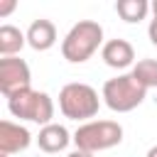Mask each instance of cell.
Instances as JSON below:
<instances>
[{
  "label": "cell",
  "instance_id": "16",
  "mask_svg": "<svg viewBox=\"0 0 157 157\" xmlns=\"http://www.w3.org/2000/svg\"><path fill=\"white\" fill-rule=\"evenodd\" d=\"M66 157H93L91 152H83V150H74V152H69Z\"/></svg>",
  "mask_w": 157,
  "mask_h": 157
},
{
  "label": "cell",
  "instance_id": "10",
  "mask_svg": "<svg viewBox=\"0 0 157 157\" xmlns=\"http://www.w3.org/2000/svg\"><path fill=\"white\" fill-rule=\"evenodd\" d=\"M25 34H27V44H29L34 52H47V49H52V47L56 44V27H54V22L47 20V17L34 20V22L27 27Z\"/></svg>",
  "mask_w": 157,
  "mask_h": 157
},
{
  "label": "cell",
  "instance_id": "6",
  "mask_svg": "<svg viewBox=\"0 0 157 157\" xmlns=\"http://www.w3.org/2000/svg\"><path fill=\"white\" fill-rule=\"evenodd\" d=\"M32 74L25 59L20 56H2L0 59V93L5 98L32 88Z\"/></svg>",
  "mask_w": 157,
  "mask_h": 157
},
{
  "label": "cell",
  "instance_id": "5",
  "mask_svg": "<svg viewBox=\"0 0 157 157\" xmlns=\"http://www.w3.org/2000/svg\"><path fill=\"white\" fill-rule=\"evenodd\" d=\"M7 110L20 120H29V123H37L44 128L54 118V101L44 91L27 88V91H20L7 98Z\"/></svg>",
  "mask_w": 157,
  "mask_h": 157
},
{
  "label": "cell",
  "instance_id": "4",
  "mask_svg": "<svg viewBox=\"0 0 157 157\" xmlns=\"http://www.w3.org/2000/svg\"><path fill=\"white\" fill-rule=\"evenodd\" d=\"M120 142H123V128L118 120H88V123H81L74 132L76 150H83L91 155L101 150H110Z\"/></svg>",
  "mask_w": 157,
  "mask_h": 157
},
{
  "label": "cell",
  "instance_id": "9",
  "mask_svg": "<svg viewBox=\"0 0 157 157\" xmlns=\"http://www.w3.org/2000/svg\"><path fill=\"white\" fill-rule=\"evenodd\" d=\"M71 140H74V135H69V130H66L64 125L49 123V125H44V128L39 130V135H37V147H39L42 152H47V155H56V152L66 150Z\"/></svg>",
  "mask_w": 157,
  "mask_h": 157
},
{
  "label": "cell",
  "instance_id": "15",
  "mask_svg": "<svg viewBox=\"0 0 157 157\" xmlns=\"http://www.w3.org/2000/svg\"><path fill=\"white\" fill-rule=\"evenodd\" d=\"M147 37H150V42L157 47V17H152V20H150V27H147Z\"/></svg>",
  "mask_w": 157,
  "mask_h": 157
},
{
  "label": "cell",
  "instance_id": "11",
  "mask_svg": "<svg viewBox=\"0 0 157 157\" xmlns=\"http://www.w3.org/2000/svg\"><path fill=\"white\" fill-rule=\"evenodd\" d=\"M25 44H27V34L20 32L15 25H2L0 27V54L2 56H15Z\"/></svg>",
  "mask_w": 157,
  "mask_h": 157
},
{
  "label": "cell",
  "instance_id": "13",
  "mask_svg": "<svg viewBox=\"0 0 157 157\" xmlns=\"http://www.w3.org/2000/svg\"><path fill=\"white\" fill-rule=\"evenodd\" d=\"M147 91L150 88H157V59H140L135 66H132V71H130Z\"/></svg>",
  "mask_w": 157,
  "mask_h": 157
},
{
  "label": "cell",
  "instance_id": "8",
  "mask_svg": "<svg viewBox=\"0 0 157 157\" xmlns=\"http://www.w3.org/2000/svg\"><path fill=\"white\" fill-rule=\"evenodd\" d=\"M101 59L110 66V69H128V66H135V49L128 39H108L103 47H101Z\"/></svg>",
  "mask_w": 157,
  "mask_h": 157
},
{
  "label": "cell",
  "instance_id": "2",
  "mask_svg": "<svg viewBox=\"0 0 157 157\" xmlns=\"http://www.w3.org/2000/svg\"><path fill=\"white\" fill-rule=\"evenodd\" d=\"M147 96V88L132 76V74H120L113 76L103 83L101 98L113 113H130L135 110Z\"/></svg>",
  "mask_w": 157,
  "mask_h": 157
},
{
  "label": "cell",
  "instance_id": "17",
  "mask_svg": "<svg viewBox=\"0 0 157 157\" xmlns=\"http://www.w3.org/2000/svg\"><path fill=\"white\" fill-rule=\"evenodd\" d=\"M147 157H157V145H155V147H150V150H147Z\"/></svg>",
  "mask_w": 157,
  "mask_h": 157
},
{
  "label": "cell",
  "instance_id": "12",
  "mask_svg": "<svg viewBox=\"0 0 157 157\" xmlns=\"http://www.w3.org/2000/svg\"><path fill=\"white\" fill-rule=\"evenodd\" d=\"M115 12L125 20V22H140L147 17L150 12V2L147 0H118L115 2Z\"/></svg>",
  "mask_w": 157,
  "mask_h": 157
},
{
  "label": "cell",
  "instance_id": "18",
  "mask_svg": "<svg viewBox=\"0 0 157 157\" xmlns=\"http://www.w3.org/2000/svg\"><path fill=\"white\" fill-rule=\"evenodd\" d=\"M150 10H152V15L157 17V0H155V2H150Z\"/></svg>",
  "mask_w": 157,
  "mask_h": 157
},
{
  "label": "cell",
  "instance_id": "3",
  "mask_svg": "<svg viewBox=\"0 0 157 157\" xmlns=\"http://www.w3.org/2000/svg\"><path fill=\"white\" fill-rule=\"evenodd\" d=\"M101 108V98L98 91L88 83H66L59 91V110L64 113V118L69 120H78V123H88Z\"/></svg>",
  "mask_w": 157,
  "mask_h": 157
},
{
  "label": "cell",
  "instance_id": "7",
  "mask_svg": "<svg viewBox=\"0 0 157 157\" xmlns=\"http://www.w3.org/2000/svg\"><path fill=\"white\" fill-rule=\"evenodd\" d=\"M29 142H32V135H29V130L25 125L12 123V120L0 123V155L2 157H10L15 152L27 150Z\"/></svg>",
  "mask_w": 157,
  "mask_h": 157
},
{
  "label": "cell",
  "instance_id": "14",
  "mask_svg": "<svg viewBox=\"0 0 157 157\" xmlns=\"http://www.w3.org/2000/svg\"><path fill=\"white\" fill-rule=\"evenodd\" d=\"M15 7H17V2H15V0H5V2H0V17H7Z\"/></svg>",
  "mask_w": 157,
  "mask_h": 157
},
{
  "label": "cell",
  "instance_id": "1",
  "mask_svg": "<svg viewBox=\"0 0 157 157\" xmlns=\"http://www.w3.org/2000/svg\"><path fill=\"white\" fill-rule=\"evenodd\" d=\"M103 44V27L96 20H78L61 39V56L71 64H83Z\"/></svg>",
  "mask_w": 157,
  "mask_h": 157
}]
</instances>
